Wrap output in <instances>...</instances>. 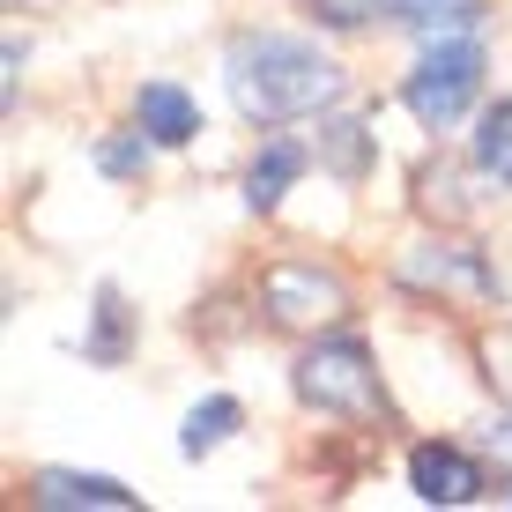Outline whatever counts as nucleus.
<instances>
[{"mask_svg": "<svg viewBox=\"0 0 512 512\" xmlns=\"http://www.w3.org/2000/svg\"><path fill=\"white\" fill-rule=\"evenodd\" d=\"M223 82H231L238 112L253 127H282V119H312L342 97V67L320 45L282 38V30H238L223 52Z\"/></svg>", "mask_w": 512, "mask_h": 512, "instance_id": "f257e3e1", "label": "nucleus"}, {"mask_svg": "<svg viewBox=\"0 0 512 512\" xmlns=\"http://www.w3.org/2000/svg\"><path fill=\"white\" fill-rule=\"evenodd\" d=\"M297 401H305V409H327V416H357V423L386 416V386L372 372V349L364 342L305 349V357H297Z\"/></svg>", "mask_w": 512, "mask_h": 512, "instance_id": "f03ea898", "label": "nucleus"}, {"mask_svg": "<svg viewBox=\"0 0 512 512\" xmlns=\"http://www.w3.org/2000/svg\"><path fill=\"white\" fill-rule=\"evenodd\" d=\"M260 312L282 327V334H320V327H342L349 320V282L320 268V260H275L260 275Z\"/></svg>", "mask_w": 512, "mask_h": 512, "instance_id": "7ed1b4c3", "label": "nucleus"}, {"mask_svg": "<svg viewBox=\"0 0 512 512\" xmlns=\"http://www.w3.org/2000/svg\"><path fill=\"white\" fill-rule=\"evenodd\" d=\"M475 90H483V52H475L468 38H438V45H423V60H416L409 90H401V104H409L431 134H446L453 119L475 104Z\"/></svg>", "mask_w": 512, "mask_h": 512, "instance_id": "20e7f679", "label": "nucleus"}, {"mask_svg": "<svg viewBox=\"0 0 512 512\" xmlns=\"http://www.w3.org/2000/svg\"><path fill=\"white\" fill-rule=\"evenodd\" d=\"M401 282L423 297H438V305H498V275L483 268V253H468V245H409L401 253Z\"/></svg>", "mask_w": 512, "mask_h": 512, "instance_id": "39448f33", "label": "nucleus"}, {"mask_svg": "<svg viewBox=\"0 0 512 512\" xmlns=\"http://www.w3.org/2000/svg\"><path fill=\"white\" fill-rule=\"evenodd\" d=\"M409 483L423 505H475L490 490V475L468 461L461 446H438V438H423V446L409 453Z\"/></svg>", "mask_w": 512, "mask_h": 512, "instance_id": "423d86ee", "label": "nucleus"}, {"mask_svg": "<svg viewBox=\"0 0 512 512\" xmlns=\"http://www.w3.org/2000/svg\"><path fill=\"white\" fill-rule=\"evenodd\" d=\"M30 505L67 512V505H97V512H134V490L112 483V475H75V468H45L30 483Z\"/></svg>", "mask_w": 512, "mask_h": 512, "instance_id": "0eeeda50", "label": "nucleus"}, {"mask_svg": "<svg viewBox=\"0 0 512 512\" xmlns=\"http://www.w3.org/2000/svg\"><path fill=\"white\" fill-rule=\"evenodd\" d=\"M134 127L156 141V149H186L193 134H201V112H193V97L179 82H149V90L134 97Z\"/></svg>", "mask_w": 512, "mask_h": 512, "instance_id": "6e6552de", "label": "nucleus"}, {"mask_svg": "<svg viewBox=\"0 0 512 512\" xmlns=\"http://www.w3.org/2000/svg\"><path fill=\"white\" fill-rule=\"evenodd\" d=\"M297 171H305V149H297V141H268V149L253 156V171H245V208H253V216H268L282 193H290Z\"/></svg>", "mask_w": 512, "mask_h": 512, "instance_id": "1a4fd4ad", "label": "nucleus"}, {"mask_svg": "<svg viewBox=\"0 0 512 512\" xmlns=\"http://www.w3.org/2000/svg\"><path fill=\"white\" fill-rule=\"evenodd\" d=\"M238 423H245V409H238V401H231V394H216V401H201V409H193V416H186V431H179V453H186V461H201V453H216V446H223V438H231V431H238Z\"/></svg>", "mask_w": 512, "mask_h": 512, "instance_id": "9d476101", "label": "nucleus"}, {"mask_svg": "<svg viewBox=\"0 0 512 512\" xmlns=\"http://www.w3.org/2000/svg\"><path fill=\"white\" fill-rule=\"evenodd\" d=\"M386 8H394L401 23H416L423 45L453 38V30H475V0H386Z\"/></svg>", "mask_w": 512, "mask_h": 512, "instance_id": "9b49d317", "label": "nucleus"}, {"mask_svg": "<svg viewBox=\"0 0 512 512\" xmlns=\"http://www.w3.org/2000/svg\"><path fill=\"white\" fill-rule=\"evenodd\" d=\"M475 164H483V179L512 186V104H490L483 127H475Z\"/></svg>", "mask_w": 512, "mask_h": 512, "instance_id": "f8f14e48", "label": "nucleus"}, {"mask_svg": "<svg viewBox=\"0 0 512 512\" xmlns=\"http://www.w3.org/2000/svg\"><path fill=\"white\" fill-rule=\"evenodd\" d=\"M82 349H90L97 364H119V357H127V305H119V290H97V334H90Z\"/></svg>", "mask_w": 512, "mask_h": 512, "instance_id": "ddd939ff", "label": "nucleus"}, {"mask_svg": "<svg viewBox=\"0 0 512 512\" xmlns=\"http://www.w3.org/2000/svg\"><path fill=\"white\" fill-rule=\"evenodd\" d=\"M320 149H327V164H334V171H349V179L364 171V127H357V119L327 127V134H320Z\"/></svg>", "mask_w": 512, "mask_h": 512, "instance_id": "4468645a", "label": "nucleus"}, {"mask_svg": "<svg viewBox=\"0 0 512 512\" xmlns=\"http://www.w3.org/2000/svg\"><path fill=\"white\" fill-rule=\"evenodd\" d=\"M141 156H149V134H134V141H104L97 164H104V171H141Z\"/></svg>", "mask_w": 512, "mask_h": 512, "instance_id": "2eb2a0df", "label": "nucleus"}, {"mask_svg": "<svg viewBox=\"0 0 512 512\" xmlns=\"http://www.w3.org/2000/svg\"><path fill=\"white\" fill-rule=\"evenodd\" d=\"M498 505H512V483H498Z\"/></svg>", "mask_w": 512, "mask_h": 512, "instance_id": "dca6fc26", "label": "nucleus"}]
</instances>
